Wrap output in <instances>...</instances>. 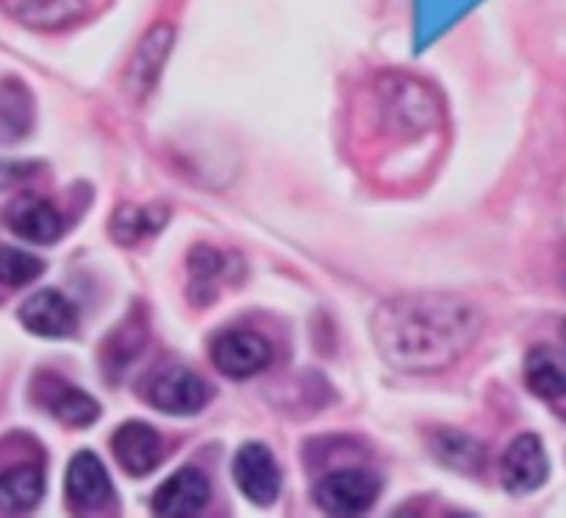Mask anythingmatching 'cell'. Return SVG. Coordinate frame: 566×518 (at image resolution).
<instances>
[{"label":"cell","mask_w":566,"mask_h":518,"mask_svg":"<svg viewBox=\"0 0 566 518\" xmlns=\"http://www.w3.org/2000/svg\"><path fill=\"white\" fill-rule=\"evenodd\" d=\"M481 310L459 294L417 292L380 305L373 338L391 369L433 374L453 367L481 336Z\"/></svg>","instance_id":"1"},{"label":"cell","mask_w":566,"mask_h":518,"mask_svg":"<svg viewBox=\"0 0 566 518\" xmlns=\"http://www.w3.org/2000/svg\"><path fill=\"white\" fill-rule=\"evenodd\" d=\"M375 106L384 130L395 136H422L439 125V97L411 75H380Z\"/></svg>","instance_id":"2"},{"label":"cell","mask_w":566,"mask_h":518,"mask_svg":"<svg viewBox=\"0 0 566 518\" xmlns=\"http://www.w3.org/2000/svg\"><path fill=\"white\" fill-rule=\"evenodd\" d=\"M378 490L380 483L375 474L364 472V468H339L319 479V485L314 488V501L331 516H358L373 507Z\"/></svg>","instance_id":"3"},{"label":"cell","mask_w":566,"mask_h":518,"mask_svg":"<svg viewBox=\"0 0 566 518\" xmlns=\"http://www.w3.org/2000/svg\"><path fill=\"white\" fill-rule=\"evenodd\" d=\"M211 361L226 378L248 380L270 367L272 347L253 330H226L211 343Z\"/></svg>","instance_id":"4"},{"label":"cell","mask_w":566,"mask_h":518,"mask_svg":"<svg viewBox=\"0 0 566 518\" xmlns=\"http://www.w3.org/2000/svg\"><path fill=\"white\" fill-rule=\"evenodd\" d=\"M172 42H176V29L167 23H159L142 36V42L136 45L134 56L128 59V67H125V92L136 103L145 101L148 92L156 86V81H159L161 70L167 64V56L172 51Z\"/></svg>","instance_id":"5"},{"label":"cell","mask_w":566,"mask_h":518,"mask_svg":"<svg viewBox=\"0 0 566 518\" xmlns=\"http://www.w3.org/2000/svg\"><path fill=\"white\" fill-rule=\"evenodd\" d=\"M211 400V391L203 378L189 369H165L148 385V402L161 413L192 416L203 411Z\"/></svg>","instance_id":"6"},{"label":"cell","mask_w":566,"mask_h":518,"mask_svg":"<svg viewBox=\"0 0 566 518\" xmlns=\"http://www.w3.org/2000/svg\"><path fill=\"white\" fill-rule=\"evenodd\" d=\"M233 479L237 488L253 505H272L281 494V472L272 452L261 444H244L233 461Z\"/></svg>","instance_id":"7"},{"label":"cell","mask_w":566,"mask_h":518,"mask_svg":"<svg viewBox=\"0 0 566 518\" xmlns=\"http://www.w3.org/2000/svg\"><path fill=\"white\" fill-rule=\"evenodd\" d=\"M549 474V461L538 435L525 433L503 455V485L511 494H531L542 488Z\"/></svg>","instance_id":"8"},{"label":"cell","mask_w":566,"mask_h":518,"mask_svg":"<svg viewBox=\"0 0 566 518\" xmlns=\"http://www.w3.org/2000/svg\"><path fill=\"white\" fill-rule=\"evenodd\" d=\"M20 321L34 336L67 338L78 327V310L64 294L45 288V292H36L34 297L25 299L23 308H20Z\"/></svg>","instance_id":"9"},{"label":"cell","mask_w":566,"mask_h":518,"mask_svg":"<svg viewBox=\"0 0 566 518\" xmlns=\"http://www.w3.org/2000/svg\"><path fill=\"white\" fill-rule=\"evenodd\" d=\"M112 450L117 463L123 466V472H128L130 477H145V474H150L161 463V455H165L161 435L145 422L123 424L114 433Z\"/></svg>","instance_id":"10"},{"label":"cell","mask_w":566,"mask_h":518,"mask_svg":"<svg viewBox=\"0 0 566 518\" xmlns=\"http://www.w3.org/2000/svg\"><path fill=\"white\" fill-rule=\"evenodd\" d=\"M211 488L209 479L198 468H178L172 477H167L154 494V512L167 518L195 516L209 501Z\"/></svg>","instance_id":"11"},{"label":"cell","mask_w":566,"mask_h":518,"mask_svg":"<svg viewBox=\"0 0 566 518\" xmlns=\"http://www.w3.org/2000/svg\"><path fill=\"white\" fill-rule=\"evenodd\" d=\"M108 499H112V483L101 457L90 450L78 452L67 466V501L73 510H101Z\"/></svg>","instance_id":"12"},{"label":"cell","mask_w":566,"mask_h":518,"mask_svg":"<svg viewBox=\"0 0 566 518\" xmlns=\"http://www.w3.org/2000/svg\"><path fill=\"white\" fill-rule=\"evenodd\" d=\"M7 225L9 231L31 244H53L64 231L56 205L36 194H20L18 200H12V205L7 209Z\"/></svg>","instance_id":"13"},{"label":"cell","mask_w":566,"mask_h":518,"mask_svg":"<svg viewBox=\"0 0 566 518\" xmlns=\"http://www.w3.org/2000/svg\"><path fill=\"white\" fill-rule=\"evenodd\" d=\"M40 402L67 427H90L101 416V405L86 391L73 389L56 378H42Z\"/></svg>","instance_id":"14"},{"label":"cell","mask_w":566,"mask_h":518,"mask_svg":"<svg viewBox=\"0 0 566 518\" xmlns=\"http://www.w3.org/2000/svg\"><path fill=\"white\" fill-rule=\"evenodd\" d=\"M92 0H18L14 18L36 31H59L78 23L90 12Z\"/></svg>","instance_id":"15"},{"label":"cell","mask_w":566,"mask_h":518,"mask_svg":"<svg viewBox=\"0 0 566 518\" xmlns=\"http://www.w3.org/2000/svg\"><path fill=\"white\" fill-rule=\"evenodd\" d=\"M525 383L542 400L566 397V352L555 347H536L527 352Z\"/></svg>","instance_id":"16"},{"label":"cell","mask_w":566,"mask_h":518,"mask_svg":"<svg viewBox=\"0 0 566 518\" xmlns=\"http://www.w3.org/2000/svg\"><path fill=\"white\" fill-rule=\"evenodd\" d=\"M45 494V474L40 466H14L0 474V510L29 512L40 505Z\"/></svg>","instance_id":"17"},{"label":"cell","mask_w":566,"mask_h":518,"mask_svg":"<svg viewBox=\"0 0 566 518\" xmlns=\"http://www.w3.org/2000/svg\"><path fill=\"white\" fill-rule=\"evenodd\" d=\"M34 125V101L18 81H0V141L25 139Z\"/></svg>","instance_id":"18"},{"label":"cell","mask_w":566,"mask_h":518,"mask_svg":"<svg viewBox=\"0 0 566 518\" xmlns=\"http://www.w3.org/2000/svg\"><path fill=\"white\" fill-rule=\"evenodd\" d=\"M428 444H431V452L437 455V461L455 468V472L478 474L486 466V450H483V444H478L475 438H470V435L464 433H455V430H437Z\"/></svg>","instance_id":"19"},{"label":"cell","mask_w":566,"mask_h":518,"mask_svg":"<svg viewBox=\"0 0 566 518\" xmlns=\"http://www.w3.org/2000/svg\"><path fill=\"white\" fill-rule=\"evenodd\" d=\"M42 272H45V264H42L36 255L25 253V250L0 244V283H3V286L9 288L29 286V283L36 281Z\"/></svg>","instance_id":"20"},{"label":"cell","mask_w":566,"mask_h":518,"mask_svg":"<svg viewBox=\"0 0 566 518\" xmlns=\"http://www.w3.org/2000/svg\"><path fill=\"white\" fill-rule=\"evenodd\" d=\"M165 220L167 216L161 214L159 209H145V211L119 209V214L114 216L112 222V233L117 242L134 244L136 239L150 236V233L159 231V228L165 225Z\"/></svg>","instance_id":"21"},{"label":"cell","mask_w":566,"mask_h":518,"mask_svg":"<svg viewBox=\"0 0 566 518\" xmlns=\"http://www.w3.org/2000/svg\"><path fill=\"white\" fill-rule=\"evenodd\" d=\"M222 264H226L222 255L214 247H206V244L195 247L192 255H189V269H192V277L198 286H209L222 272Z\"/></svg>","instance_id":"22"},{"label":"cell","mask_w":566,"mask_h":518,"mask_svg":"<svg viewBox=\"0 0 566 518\" xmlns=\"http://www.w3.org/2000/svg\"><path fill=\"white\" fill-rule=\"evenodd\" d=\"M560 332H564V341H566V321H564V330H560Z\"/></svg>","instance_id":"23"}]
</instances>
